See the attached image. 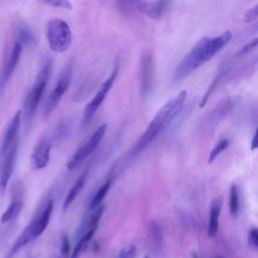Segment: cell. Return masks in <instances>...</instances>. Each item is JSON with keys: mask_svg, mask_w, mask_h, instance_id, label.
Returning <instances> with one entry per match:
<instances>
[{"mask_svg": "<svg viewBox=\"0 0 258 258\" xmlns=\"http://www.w3.org/2000/svg\"><path fill=\"white\" fill-rule=\"evenodd\" d=\"M232 39V33L227 30L214 37H204L200 39L192 48L185 54L175 69L174 81H181L194 73L205 62L214 57Z\"/></svg>", "mask_w": 258, "mask_h": 258, "instance_id": "obj_1", "label": "cell"}, {"mask_svg": "<svg viewBox=\"0 0 258 258\" xmlns=\"http://www.w3.org/2000/svg\"><path fill=\"white\" fill-rule=\"evenodd\" d=\"M186 91H181L176 97L167 101L154 115L143 134L137 139L129 152V158L138 156L181 112L186 99Z\"/></svg>", "mask_w": 258, "mask_h": 258, "instance_id": "obj_2", "label": "cell"}, {"mask_svg": "<svg viewBox=\"0 0 258 258\" xmlns=\"http://www.w3.org/2000/svg\"><path fill=\"white\" fill-rule=\"evenodd\" d=\"M53 210V200L47 198L43 204L38 209L37 213L34 215L30 223L24 228L22 233L17 237L11 248L7 253V258L14 257L22 248H24L28 243L39 237L46 227L48 226L51 214Z\"/></svg>", "mask_w": 258, "mask_h": 258, "instance_id": "obj_3", "label": "cell"}, {"mask_svg": "<svg viewBox=\"0 0 258 258\" xmlns=\"http://www.w3.org/2000/svg\"><path fill=\"white\" fill-rule=\"evenodd\" d=\"M50 72H51V60L48 59L41 64L39 71L37 72L34 78L33 84L25 98L24 105H23V119L26 127L30 125L34 117L36 109L40 103V100L42 98L46 85L48 83Z\"/></svg>", "mask_w": 258, "mask_h": 258, "instance_id": "obj_4", "label": "cell"}, {"mask_svg": "<svg viewBox=\"0 0 258 258\" xmlns=\"http://www.w3.org/2000/svg\"><path fill=\"white\" fill-rule=\"evenodd\" d=\"M45 37L49 48L54 52L68 50L73 41V33L70 25L59 18H53L47 22Z\"/></svg>", "mask_w": 258, "mask_h": 258, "instance_id": "obj_5", "label": "cell"}, {"mask_svg": "<svg viewBox=\"0 0 258 258\" xmlns=\"http://www.w3.org/2000/svg\"><path fill=\"white\" fill-rule=\"evenodd\" d=\"M118 73H119V62H118V60H116L115 63H114V67H113V70H112L111 74L103 82V84L99 88V90L96 93V95L88 103V105L86 106V108L84 110L83 119H82V123H83L84 126L88 125L91 122V120L95 116L96 112L98 111L100 106L103 104V102L106 99L108 93L110 92L111 88L114 85V82H115V80H116V78L118 76Z\"/></svg>", "mask_w": 258, "mask_h": 258, "instance_id": "obj_6", "label": "cell"}, {"mask_svg": "<svg viewBox=\"0 0 258 258\" xmlns=\"http://www.w3.org/2000/svg\"><path fill=\"white\" fill-rule=\"evenodd\" d=\"M72 75H73V68H72V64L69 63L62 70L53 90L48 95V97L44 103V106H43V116L44 117L48 116L60 102L61 98L63 97L68 88L70 87V84L72 81Z\"/></svg>", "mask_w": 258, "mask_h": 258, "instance_id": "obj_7", "label": "cell"}, {"mask_svg": "<svg viewBox=\"0 0 258 258\" xmlns=\"http://www.w3.org/2000/svg\"><path fill=\"white\" fill-rule=\"evenodd\" d=\"M107 131V124L100 125L95 132L90 136V138L86 141L85 144H83L71 157V159L67 163L68 169H75L78 167L83 161L92 153L95 151V149L98 147L102 139L104 138Z\"/></svg>", "mask_w": 258, "mask_h": 258, "instance_id": "obj_8", "label": "cell"}, {"mask_svg": "<svg viewBox=\"0 0 258 258\" xmlns=\"http://www.w3.org/2000/svg\"><path fill=\"white\" fill-rule=\"evenodd\" d=\"M18 145H19V141L14 143L5 154L1 155L2 157V164H1V170H0V195L1 196L4 195L8 186V183L14 168L15 160H16Z\"/></svg>", "mask_w": 258, "mask_h": 258, "instance_id": "obj_9", "label": "cell"}, {"mask_svg": "<svg viewBox=\"0 0 258 258\" xmlns=\"http://www.w3.org/2000/svg\"><path fill=\"white\" fill-rule=\"evenodd\" d=\"M22 208H23V188L21 187V182H17L14 185L10 204L6 209V211L3 212V214L1 215L0 222L2 224H6L15 220L21 213Z\"/></svg>", "mask_w": 258, "mask_h": 258, "instance_id": "obj_10", "label": "cell"}, {"mask_svg": "<svg viewBox=\"0 0 258 258\" xmlns=\"http://www.w3.org/2000/svg\"><path fill=\"white\" fill-rule=\"evenodd\" d=\"M51 142L49 139L44 138L40 140L34 147L31 156H30V166L34 170H40L44 168L50 157Z\"/></svg>", "mask_w": 258, "mask_h": 258, "instance_id": "obj_11", "label": "cell"}, {"mask_svg": "<svg viewBox=\"0 0 258 258\" xmlns=\"http://www.w3.org/2000/svg\"><path fill=\"white\" fill-rule=\"evenodd\" d=\"M22 47H23V45L20 42L15 40V42L10 50V53L6 59V62L3 66V69L0 73V91L5 87V85L9 81L10 77L12 76L15 68L17 67V63H18L21 53H22Z\"/></svg>", "mask_w": 258, "mask_h": 258, "instance_id": "obj_12", "label": "cell"}, {"mask_svg": "<svg viewBox=\"0 0 258 258\" xmlns=\"http://www.w3.org/2000/svg\"><path fill=\"white\" fill-rule=\"evenodd\" d=\"M20 120H21V112L17 111L15 115L11 118L9 124L7 125L6 131L4 133V136L1 142L0 155L5 154L14 143L19 141Z\"/></svg>", "mask_w": 258, "mask_h": 258, "instance_id": "obj_13", "label": "cell"}, {"mask_svg": "<svg viewBox=\"0 0 258 258\" xmlns=\"http://www.w3.org/2000/svg\"><path fill=\"white\" fill-rule=\"evenodd\" d=\"M87 176H88V168L86 170H84L79 175V177L75 180V182L72 184L71 188L69 189V191L64 198V202H63V210L64 211H67L71 207V205L74 203V201L78 198V196L82 191V189L86 183Z\"/></svg>", "mask_w": 258, "mask_h": 258, "instance_id": "obj_14", "label": "cell"}, {"mask_svg": "<svg viewBox=\"0 0 258 258\" xmlns=\"http://www.w3.org/2000/svg\"><path fill=\"white\" fill-rule=\"evenodd\" d=\"M221 209H222V201L220 199L214 200L211 204L209 224H208V235L210 237H215L218 233Z\"/></svg>", "mask_w": 258, "mask_h": 258, "instance_id": "obj_15", "label": "cell"}, {"mask_svg": "<svg viewBox=\"0 0 258 258\" xmlns=\"http://www.w3.org/2000/svg\"><path fill=\"white\" fill-rule=\"evenodd\" d=\"M168 0H154L151 2H145L140 5V11L151 18L160 17L166 9Z\"/></svg>", "mask_w": 258, "mask_h": 258, "instance_id": "obj_16", "label": "cell"}, {"mask_svg": "<svg viewBox=\"0 0 258 258\" xmlns=\"http://www.w3.org/2000/svg\"><path fill=\"white\" fill-rule=\"evenodd\" d=\"M111 184H112V177L109 176L104 181V183L97 189L95 195L93 196V198H92V200H91V202L89 204V207H88L87 215L92 214L96 209H98L100 206H102L103 200L106 197V195L108 194V191H109V189L111 187Z\"/></svg>", "mask_w": 258, "mask_h": 258, "instance_id": "obj_17", "label": "cell"}, {"mask_svg": "<svg viewBox=\"0 0 258 258\" xmlns=\"http://www.w3.org/2000/svg\"><path fill=\"white\" fill-rule=\"evenodd\" d=\"M149 239L153 252L159 254L163 246V232L156 221H152L149 225Z\"/></svg>", "mask_w": 258, "mask_h": 258, "instance_id": "obj_18", "label": "cell"}, {"mask_svg": "<svg viewBox=\"0 0 258 258\" xmlns=\"http://www.w3.org/2000/svg\"><path fill=\"white\" fill-rule=\"evenodd\" d=\"M152 80V57L146 53L141 58V86L144 92L150 88Z\"/></svg>", "mask_w": 258, "mask_h": 258, "instance_id": "obj_19", "label": "cell"}, {"mask_svg": "<svg viewBox=\"0 0 258 258\" xmlns=\"http://www.w3.org/2000/svg\"><path fill=\"white\" fill-rule=\"evenodd\" d=\"M16 41L23 46H33L36 43V37L32 30L25 24H20L16 29Z\"/></svg>", "mask_w": 258, "mask_h": 258, "instance_id": "obj_20", "label": "cell"}, {"mask_svg": "<svg viewBox=\"0 0 258 258\" xmlns=\"http://www.w3.org/2000/svg\"><path fill=\"white\" fill-rule=\"evenodd\" d=\"M229 210L232 217H237L239 213V191L236 184H232L230 188Z\"/></svg>", "mask_w": 258, "mask_h": 258, "instance_id": "obj_21", "label": "cell"}, {"mask_svg": "<svg viewBox=\"0 0 258 258\" xmlns=\"http://www.w3.org/2000/svg\"><path fill=\"white\" fill-rule=\"evenodd\" d=\"M229 144H230V141H229L227 138L221 139V140L214 146V148L212 149V151L210 152L208 162H209V163H212L224 150H226V149L229 147Z\"/></svg>", "mask_w": 258, "mask_h": 258, "instance_id": "obj_22", "label": "cell"}, {"mask_svg": "<svg viewBox=\"0 0 258 258\" xmlns=\"http://www.w3.org/2000/svg\"><path fill=\"white\" fill-rule=\"evenodd\" d=\"M231 110V103L227 102L225 105H223L221 108H217V110H215L212 113V116L210 117V122H214L216 123L217 121L219 122L222 118H224Z\"/></svg>", "mask_w": 258, "mask_h": 258, "instance_id": "obj_23", "label": "cell"}, {"mask_svg": "<svg viewBox=\"0 0 258 258\" xmlns=\"http://www.w3.org/2000/svg\"><path fill=\"white\" fill-rule=\"evenodd\" d=\"M38 1L53 8H60L66 10L73 9V4L70 0H38Z\"/></svg>", "mask_w": 258, "mask_h": 258, "instance_id": "obj_24", "label": "cell"}, {"mask_svg": "<svg viewBox=\"0 0 258 258\" xmlns=\"http://www.w3.org/2000/svg\"><path fill=\"white\" fill-rule=\"evenodd\" d=\"M137 249L134 244H129L123 247L118 255V258H134L136 255Z\"/></svg>", "mask_w": 258, "mask_h": 258, "instance_id": "obj_25", "label": "cell"}, {"mask_svg": "<svg viewBox=\"0 0 258 258\" xmlns=\"http://www.w3.org/2000/svg\"><path fill=\"white\" fill-rule=\"evenodd\" d=\"M60 253L62 258H70L71 253H70V241L67 235H62L61 242H60Z\"/></svg>", "mask_w": 258, "mask_h": 258, "instance_id": "obj_26", "label": "cell"}, {"mask_svg": "<svg viewBox=\"0 0 258 258\" xmlns=\"http://www.w3.org/2000/svg\"><path fill=\"white\" fill-rule=\"evenodd\" d=\"M257 18H258V4H256L255 6L247 10V12L244 15V21L250 23L255 21Z\"/></svg>", "mask_w": 258, "mask_h": 258, "instance_id": "obj_27", "label": "cell"}, {"mask_svg": "<svg viewBox=\"0 0 258 258\" xmlns=\"http://www.w3.org/2000/svg\"><path fill=\"white\" fill-rule=\"evenodd\" d=\"M249 243L256 249H258V228H253L248 233Z\"/></svg>", "mask_w": 258, "mask_h": 258, "instance_id": "obj_28", "label": "cell"}, {"mask_svg": "<svg viewBox=\"0 0 258 258\" xmlns=\"http://www.w3.org/2000/svg\"><path fill=\"white\" fill-rule=\"evenodd\" d=\"M256 46H258V36L253 38L251 41H249L246 45H244L241 50L239 51V54H244V53H247L248 51H250L251 49L255 48Z\"/></svg>", "mask_w": 258, "mask_h": 258, "instance_id": "obj_29", "label": "cell"}, {"mask_svg": "<svg viewBox=\"0 0 258 258\" xmlns=\"http://www.w3.org/2000/svg\"><path fill=\"white\" fill-rule=\"evenodd\" d=\"M251 149L252 150H255V149H258V126L255 130V133L253 135V138L251 140V145H250Z\"/></svg>", "mask_w": 258, "mask_h": 258, "instance_id": "obj_30", "label": "cell"}, {"mask_svg": "<svg viewBox=\"0 0 258 258\" xmlns=\"http://www.w3.org/2000/svg\"><path fill=\"white\" fill-rule=\"evenodd\" d=\"M49 258H61L59 255H57V254H52Z\"/></svg>", "mask_w": 258, "mask_h": 258, "instance_id": "obj_31", "label": "cell"}, {"mask_svg": "<svg viewBox=\"0 0 258 258\" xmlns=\"http://www.w3.org/2000/svg\"><path fill=\"white\" fill-rule=\"evenodd\" d=\"M144 258H148V257H144Z\"/></svg>", "mask_w": 258, "mask_h": 258, "instance_id": "obj_32", "label": "cell"}]
</instances>
